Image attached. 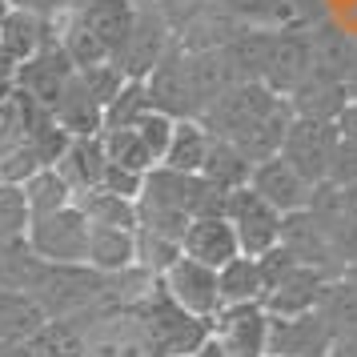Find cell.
Wrapping results in <instances>:
<instances>
[{"mask_svg":"<svg viewBox=\"0 0 357 357\" xmlns=\"http://www.w3.org/2000/svg\"><path fill=\"white\" fill-rule=\"evenodd\" d=\"M137 313H141L149 337L157 345V357H193L213 341V321L193 317L189 309H181L177 301L161 289V281L137 301Z\"/></svg>","mask_w":357,"mask_h":357,"instance_id":"obj_1","label":"cell"},{"mask_svg":"<svg viewBox=\"0 0 357 357\" xmlns=\"http://www.w3.org/2000/svg\"><path fill=\"white\" fill-rule=\"evenodd\" d=\"M77 329V357H157L137 305H105Z\"/></svg>","mask_w":357,"mask_h":357,"instance_id":"obj_2","label":"cell"},{"mask_svg":"<svg viewBox=\"0 0 357 357\" xmlns=\"http://www.w3.org/2000/svg\"><path fill=\"white\" fill-rule=\"evenodd\" d=\"M281 100L285 97H277L265 81H237L233 89H225L221 97L213 100L197 121H201L213 137H221V141H237V137H245V132L257 125L261 116L273 113Z\"/></svg>","mask_w":357,"mask_h":357,"instance_id":"obj_3","label":"cell"},{"mask_svg":"<svg viewBox=\"0 0 357 357\" xmlns=\"http://www.w3.org/2000/svg\"><path fill=\"white\" fill-rule=\"evenodd\" d=\"M89 233H93V221L73 201L68 209L33 217L29 245H33L36 257H45L49 265H89Z\"/></svg>","mask_w":357,"mask_h":357,"instance_id":"obj_4","label":"cell"},{"mask_svg":"<svg viewBox=\"0 0 357 357\" xmlns=\"http://www.w3.org/2000/svg\"><path fill=\"white\" fill-rule=\"evenodd\" d=\"M177 45V36H173V24L169 17L161 13V4L157 0H141V8H137V24H132L129 40L121 45L113 61L121 65V73L129 77V81H145L153 68L161 65V56Z\"/></svg>","mask_w":357,"mask_h":357,"instance_id":"obj_5","label":"cell"},{"mask_svg":"<svg viewBox=\"0 0 357 357\" xmlns=\"http://www.w3.org/2000/svg\"><path fill=\"white\" fill-rule=\"evenodd\" d=\"M225 217L233 221L241 253H249V257H261V253H269V249L281 245V221H285V213L273 209L253 185H241V189L229 193Z\"/></svg>","mask_w":357,"mask_h":357,"instance_id":"obj_6","label":"cell"},{"mask_svg":"<svg viewBox=\"0 0 357 357\" xmlns=\"http://www.w3.org/2000/svg\"><path fill=\"white\" fill-rule=\"evenodd\" d=\"M341 129L337 121H309V116H293L289 132H285V145H281V157L301 173L305 181L321 185L329 177V165H333V153H337Z\"/></svg>","mask_w":357,"mask_h":357,"instance_id":"obj_7","label":"cell"},{"mask_svg":"<svg viewBox=\"0 0 357 357\" xmlns=\"http://www.w3.org/2000/svg\"><path fill=\"white\" fill-rule=\"evenodd\" d=\"M213 345L225 357H265L269 354V309L225 305L213 317Z\"/></svg>","mask_w":357,"mask_h":357,"instance_id":"obj_8","label":"cell"},{"mask_svg":"<svg viewBox=\"0 0 357 357\" xmlns=\"http://www.w3.org/2000/svg\"><path fill=\"white\" fill-rule=\"evenodd\" d=\"M161 289L169 293L181 309H189L193 317H205V321H213V317L225 309L217 269H213V265H201V261H193V257H181L177 265L161 277Z\"/></svg>","mask_w":357,"mask_h":357,"instance_id":"obj_9","label":"cell"},{"mask_svg":"<svg viewBox=\"0 0 357 357\" xmlns=\"http://www.w3.org/2000/svg\"><path fill=\"white\" fill-rule=\"evenodd\" d=\"M77 77V65H73V56L65 52V45L61 40H52L45 52H36L33 61H24V65H17V73H13V89H20L24 97H33L40 109H56V100H61V93L68 89V81Z\"/></svg>","mask_w":357,"mask_h":357,"instance_id":"obj_10","label":"cell"},{"mask_svg":"<svg viewBox=\"0 0 357 357\" xmlns=\"http://www.w3.org/2000/svg\"><path fill=\"white\" fill-rule=\"evenodd\" d=\"M281 249H289V257L297 265H309V269H321L325 277H341L345 265L341 257L333 253V241L325 225L317 221L313 209H297V213H285L281 221Z\"/></svg>","mask_w":357,"mask_h":357,"instance_id":"obj_11","label":"cell"},{"mask_svg":"<svg viewBox=\"0 0 357 357\" xmlns=\"http://www.w3.org/2000/svg\"><path fill=\"white\" fill-rule=\"evenodd\" d=\"M309 73H313V33H309V24H281L273 36V56H269V68H265V84L277 97H289Z\"/></svg>","mask_w":357,"mask_h":357,"instance_id":"obj_12","label":"cell"},{"mask_svg":"<svg viewBox=\"0 0 357 357\" xmlns=\"http://www.w3.org/2000/svg\"><path fill=\"white\" fill-rule=\"evenodd\" d=\"M149 89V105L157 113H169L185 121V116H197V97H193V81H189V52L173 45V49L161 56V65L145 77Z\"/></svg>","mask_w":357,"mask_h":357,"instance_id":"obj_13","label":"cell"},{"mask_svg":"<svg viewBox=\"0 0 357 357\" xmlns=\"http://www.w3.org/2000/svg\"><path fill=\"white\" fill-rule=\"evenodd\" d=\"M333 349V329L325 317L301 313V317H273L269 313V354L277 357H325Z\"/></svg>","mask_w":357,"mask_h":357,"instance_id":"obj_14","label":"cell"},{"mask_svg":"<svg viewBox=\"0 0 357 357\" xmlns=\"http://www.w3.org/2000/svg\"><path fill=\"white\" fill-rule=\"evenodd\" d=\"M249 185L257 189L273 209L281 213H297V209H309V201H313V181H305L297 169H293L281 153L269 157V161L253 165V177Z\"/></svg>","mask_w":357,"mask_h":357,"instance_id":"obj_15","label":"cell"},{"mask_svg":"<svg viewBox=\"0 0 357 357\" xmlns=\"http://www.w3.org/2000/svg\"><path fill=\"white\" fill-rule=\"evenodd\" d=\"M181 249H185V257L221 269V265H229L241 253V241H237V229H233V221L225 213H209V217H193L189 221Z\"/></svg>","mask_w":357,"mask_h":357,"instance_id":"obj_16","label":"cell"},{"mask_svg":"<svg viewBox=\"0 0 357 357\" xmlns=\"http://www.w3.org/2000/svg\"><path fill=\"white\" fill-rule=\"evenodd\" d=\"M56 20L36 17L29 8H8V17L0 20V56L8 65H24L36 52H45L56 40Z\"/></svg>","mask_w":357,"mask_h":357,"instance_id":"obj_17","label":"cell"},{"mask_svg":"<svg viewBox=\"0 0 357 357\" xmlns=\"http://www.w3.org/2000/svg\"><path fill=\"white\" fill-rule=\"evenodd\" d=\"M333 277H325L321 269H309V265H293L289 273L273 281V289L265 297V309L273 317H301V313H313L321 305V293Z\"/></svg>","mask_w":357,"mask_h":357,"instance_id":"obj_18","label":"cell"},{"mask_svg":"<svg viewBox=\"0 0 357 357\" xmlns=\"http://www.w3.org/2000/svg\"><path fill=\"white\" fill-rule=\"evenodd\" d=\"M137 8H141V0H77L73 17L89 24L100 36V45L116 56L121 45L129 40L132 24H137Z\"/></svg>","mask_w":357,"mask_h":357,"instance_id":"obj_19","label":"cell"},{"mask_svg":"<svg viewBox=\"0 0 357 357\" xmlns=\"http://www.w3.org/2000/svg\"><path fill=\"white\" fill-rule=\"evenodd\" d=\"M285 100L293 105L297 116H309V121H337V116L345 113V105H349V89H345L341 77L313 68Z\"/></svg>","mask_w":357,"mask_h":357,"instance_id":"obj_20","label":"cell"},{"mask_svg":"<svg viewBox=\"0 0 357 357\" xmlns=\"http://www.w3.org/2000/svg\"><path fill=\"white\" fill-rule=\"evenodd\" d=\"M189 81H193V97H197V116H201L241 77H237V65H233L229 49H205V52H189Z\"/></svg>","mask_w":357,"mask_h":357,"instance_id":"obj_21","label":"cell"},{"mask_svg":"<svg viewBox=\"0 0 357 357\" xmlns=\"http://www.w3.org/2000/svg\"><path fill=\"white\" fill-rule=\"evenodd\" d=\"M105 169H109V153H105V141L97 137H73L68 149L56 161V173L77 189V193H89L105 181Z\"/></svg>","mask_w":357,"mask_h":357,"instance_id":"obj_22","label":"cell"},{"mask_svg":"<svg viewBox=\"0 0 357 357\" xmlns=\"http://www.w3.org/2000/svg\"><path fill=\"white\" fill-rule=\"evenodd\" d=\"M52 116H56V125L68 137H97V132H105V105L89 93V84L81 81V73L68 81V89L61 93Z\"/></svg>","mask_w":357,"mask_h":357,"instance_id":"obj_23","label":"cell"},{"mask_svg":"<svg viewBox=\"0 0 357 357\" xmlns=\"http://www.w3.org/2000/svg\"><path fill=\"white\" fill-rule=\"evenodd\" d=\"M89 265L109 277L137 269V229L93 225V233H89Z\"/></svg>","mask_w":357,"mask_h":357,"instance_id":"obj_24","label":"cell"},{"mask_svg":"<svg viewBox=\"0 0 357 357\" xmlns=\"http://www.w3.org/2000/svg\"><path fill=\"white\" fill-rule=\"evenodd\" d=\"M217 277H221V301L225 305H265V297H269V281H265L261 257L237 253L229 265L217 269Z\"/></svg>","mask_w":357,"mask_h":357,"instance_id":"obj_25","label":"cell"},{"mask_svg":"<svg viewBox=\"0 0 357 357\" xmlns=\"http://www.w3.org/2000/svg\"><path fill=\"white\" fill-rule=\"evenodd\" d=\"M45 277H49V261L36 257L29 237L0 241V289H20V293H33L36 297Z\"/></svg>","mask_w":357,"mask_h":357,"instance_id":"obj_26","label":"cell"},{"mask_svg":"<svg viewBox=\"0 0 357 357\" xmlns=\"http://www.w3.org/2000/svg\"><path fill=\"white\" fill-rule=\"evenodd\" d=\"M49 309L33 293L0 289V341H29L49 325Z\"/></svg>","mask_w":357,"mask_h":357,"instance_id":"obj_27","label":"cell"},{"mask_svg":"<svg viewBox=\"0 0 357 357\" xmlns=\"http://www.w3.org/2000/svg\"><path fill=\"white\" fill-rule=\"evenodd\" d=\"M293 116H297V113H293V105H289V100H281L273 113L261 116L257 125L245 132V137H237L233 145L241 149V153H245L253 165L269 161V157H277V153H281V145H285V132H289Z\"/></svg>","mask_w":357,"mask_h":357,"instance_id":"obj_28","label":"cell"},{"mask_svg":"<svg viewBox=\"0 0 357 357\" xmlns=\"http://www.w3.org/2000/svg\"><path fill=\"white\" fill-rule=\"evenodd\" d=\"M209 149H213V132L197 116H185L173 129V141H169V153H165L161 165L177 169V173H201L205 161H209Z\"/></svg>","mask_w":357,"mask_h":357,"instance_id":"obj_29","label":"cell"},{"mask_svg":"<svg viewBox=\"0 0 357 357\" xmlns=\"http://www.w3.org/2000/svg\"><path fill=\"white\" fill-rule=\"evenodd\" d=\"M77 205H81V213L93 221V225H116V229H137L141 225L137 201L113 193V189H105V185L89 189V193H77Z\"/></svg>","mask_w":357,"mask_h":357,"instance_id":"obj_30","label":"cell"},{"mask_svg":"<svg viewBox=\"0 0 357 357\" xmlns=\"http://www.w3.org/2000/svg\"><path fill=\"white\" fill-rule=\"evenodd\" d=\"M317 313L325 317V325L333 329V341L345 337V333H354L357 329V281L349 273L333 277L321 293V305Z\"/></svg>","mask_w":357,"mask_h":357,"instance_id":"obj_31","label":"cell"},{"mask_svg":"<svg viewBox=\"0 0 357 357\" xmlns=\"http://www.w3.org/2000/svg\"><path fill=\"white\" fill-rule=\"evenodd\" d=\"M273 36L277 29H245L233 45H225L241 81H265V68L273 56Z\"/></svg>","mask_w":357,"mask_h":357,"instance_id":"obj_32","label":"cell"},{"mask_svg":"<svg viewBox=\"0 0 357 357\" xmlns=\"http://www.w3.org/2000/svg\"><path fill=\"white\" fill-rule=\"evenodd\" d=\"M201 177H209L213 185H221L225 193H233V189L249 185V177H253V161H249V157H245L233 141L213 137L209 161H205V169H201Z\"/></svg>","mask_w":357,"mask_h":357,"instance_id":"obj_33","label":"cell"},{"mask_svg":"<svg viewBox=\"0 0 357 357\" xmlns=\"http://www.w3.org/2000/svg\"><path fill=\"white\" fill-rule=\"evenodd\" d=\"M24 201H29L33 217H45V213L68 209L77 201V189L56 173V165H49V169H40V173H33L24 181Z\"/></svg>","mask_w":357,"mask_h":357,"instance_id":"obj_34","label":"cell"},{"mask_svg":"<svg viewBox=\"0 0 357 357\" xmlns=\"http://www.w3.org/2000/svg\"><path fill=\"white\" fill-rule=\"evenodd\" d=\"M100 141H105V153H109L113 165H125V169H137V173H153V169L161 165L153 157V149L141 141L137 129H105Z\"/></svg>","mask_w":357,"mask_h":357,"instance_id":"obj_35","label":"cell"},{"mask_svg":"<svg viewBox=\"0 0 357 357\" xmlns=\"http://www.w3.org/2000/svg\"><path fill=\"white\" fill-rule=\"evenodd\" d=\"M213 4L225 8L229 17H237L241 24H253V29H281V24H293L289 0H213Z\"/></svg>","mask_w":357,"mask_h":357,"instance_id":"obj_36","label":"cell"},{"mask_svg":"<svg viewBox=\"0 0 357 357\" xmlns=\"http://www.w3.org/2000/svg\"><path fill=\"white\" fill-rule=\"evenodd\" d=\"M185 257L177 237H165V233H153V229H137V265L153 277H165L177 261Z\"/></svg>","mask_w":357,"mask_h":357,"instance_id":"obj_37","label":"cell"},{"mask_svg":"<svg viewBox=\"0 0 357 357\" xmlns=\"http://www.w3.org/2000/svg\"><path fill=\"white\" fill-rule=\"evenodd\" d=\"M33 209L24 201V185H0V241L29 237Z\"/></svg>","mask_w":357,"mask_h":357,"instance_id":"obj_38","label":"cell"},{"mask_svg":"<svg viewBox=\"0 0 357 357\" xmlns=\"http://www.w3.org/2000/svg\"><path fill=\"white\" fill-rule=\"evenodd\" d=\"M149 109H153V105H149L145 81H129L125 89H121V97L105 109V129H132Z\"/></svg>","mask_w":357,"mask_h":357,"instance_id":"obj_39","label":"cell"},{"mask_svg":"<svg viewBox=\"0 0 357 357\" xmlns=\"http://www.w3.org/2000/svg\"><path fill=\"white\" fill-rule=\"evenodd\" d=\"M77 73H81V81L89 84V93H93V97L105 105V109H109V105L121 97V89L129 84V77L121 73V65H116V61H100V65L77 68Z\"/></svg>","mask_w":357,"mask_h":357,"instance_id":"obj_40","label":"cell"},{"mask_svg":"<svg viewBox=\"0 0 357 357\" xmlns=\"http://www.w3.org/2000/svg\"><path fill=\"white\" fill-rule=\"evenodd\" d=\"M132 129L141 132V141H145L149 149H153V157L157 161H165V153H169V141H173V129H177V116L169 113H157V109H149Z\"/></svg>","mask_w":357,"mask_h":357,"instance_id":"obj_41","label":"cell"},{"mask_svg":"<svg viewBox=\"0 0 357 357\" xmlns=\"http://www.w3.org/2000/svg\"><path fill=\"white\" fill-rule=\"evenodd\" d=\"M333 185H357V141L354 137H341L337 153H333V165H329V177Z\"/></svg>","mask_w":357,"mask_h":357,"instance_id":"obj_42","label":"cell"},{"mask_svg":"<svg viewBox=\"0 0 357 357\" xmlns=\"http://www.w3.org/2000/svg\"><path fill=\"white\" fill-rule=\"evenodd\" d=\"M145 177L149 173H137V169H125V165H113L109 161V169H105V189H113V193L129 197V201H137L141 197V189H145Z\"/></svg>","mask_w":357,"mask_h":357,"instance_id":"obj_43","label":"cell"},{"mask_svg":"<svg viewBox=\"0 0 357 357\" xmlns=\"http://www.w3.org/2000/svg\"><path fill=\"white\" fill-rule=\"evenodd\" d=\"M8 4H13V8H29V13H36V17L56 20V17H65L77 0H8Z\"/></svg>","mask_w":357,"mask_h":357,"instance_id":"obj_44","label":"cell"},{"mask_svg":"<svg viewBox=\"0 0 357 357\" xmlns=\"http://www.w3.org/2000/svg\"><path fill=\"white\" fill-rule=\"evenodd\" d=\"M329 185H333V181H329ZM333 197H337V209L349 213L357 221V185H333Z\"/></svg>","mask_w":357,"mask_h":357,"instance_id":"obj_45","label":"cell"},{"mask_svg":"<svg viewBox=\"0 0 357 357\" xmlns=\"http://www.w3.org/2000/svg\"><path fill=\"white\" fill-rule=\"evenodd\" d=\"M337 129H341V137H354L357 141V100L345 105V113L337 116Z\"/></svg>","mask_w":357,"mask_h":357,"instance_id":"obj_46","label":"cell"},{"mask_svg":"<svg viewBox=\"0 0 357 357\" xmlns=\"http://www.w3.org/2000/svg\"><path fill=\"white\" fill-rule=\"evenodd\" d=\"M329 357H357V329H354V333H345V337L333 341Z\"/></svg>","mask_w":357,"mask_h":357,"instance_id":"obj_47","label":"cell"},{"mask_svg":"<svg viewBox=\"0 0 357 357\" xmlns=\"http://www.w3.org/2000/svg\"><path fill=\"white\" fill-rule=\"evenodd\" d=\"M345 89H349V100H357V52H354V65L345 73Z\"/></svg>","mask_w":357,"mask_h":357,"instance_id":"obj_48","label":"cell"},{"mask_svg":"<svg viewBox=\"0 0 357 357\" xmlns=\"http://www.w3.org/2000/svg\"><path fill=\"white\" fill-rule=\"evenodd\" d=\"M345 273H349V277H354V281H357V261H354V265H349V269H345Z\"/></svg>","mask_w":357,"mask_h":357,"instance_id":"obj_49","label":"cell"},{"mask_svg":"<svg viewBox=\"0 0 357 357\" xmlns=\"http://www.w3.org/2000/svg\"><path fill=\"white\" fill-rule=\"evenodd\" d=\"M325 357H329V354H325Z\"/></svg>","mask_w":357,"mask_h":357,"instance_id":"obj_50","label":"cell"}]
</instances>
